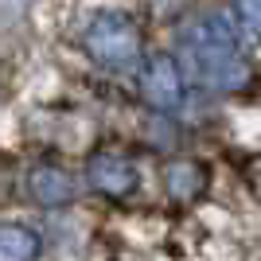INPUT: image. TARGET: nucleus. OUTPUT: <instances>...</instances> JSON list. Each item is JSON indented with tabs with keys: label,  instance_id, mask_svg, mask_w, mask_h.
I'll return each mask as SVG.
<instances>
[{
	"label": "nucleus",
	"instance_id": "obj_2",
	"mask_svg": "<svg viewBox=\"0 0 261 261\" xmlns=\"http://www.w3.org/2000/svg\"><path fill=\"white\" fill-rule=\"evenodd\" d=\"M86 51L106 70H133L141 66V35L125 12H98L86 28Z\"/></svg>",
	"mask_w": 261,
	"mask_h": 261
},
{
	"label": "nucleus",
	"instance_id": "obj_8",
	"mask_svg": "<svg viewBox=\"0 0 261 261\" xmlns=\"http://www.w3.org/2000/svg\"><path fill=\"white\" fill-rule=\"evenodd\" d=\"M234 20L242 35L261 39V0H234Z\"/></svg>",
	"mask_w": 261,
	"mask_h": 261
},
{
	"label": "nucleus",
	"instance_id": "obj_5",
	"mask_svg": "<svg viewBox=\"0 0 261 261\" xmlns=\"http://www.w3.org/2000/svg\"><path fill=\"white\" fill-rule=\"evenodd\" d=\"M28 191L43 207H66L74 199V175L59 164H35L28 172Z\"/></svg>",
	"mask_w": 261,
	"mask_h": 261
},
{
	"label": "nucleus",
	"instance_id": "obj_7",
	"mask_svg": "<svg viewBox=\"0 0 261 261\" xmlns=\"http://www.w3.org/2000/svg\"><path fill=\"white\" fill-rule=\"evenodd\" d=\"M164 179H168V195H172V199H195L199 191H203V184H207L203 168H199V164H191V160L172 164Z\"/></svg>",
	"mask_w": 261,
	"mask_h": 261
},
{
	"label": "nucleus",
	"instance_id": "obj_3",
	"mask_svg": "<svg viewBox=\"0 0 261 261\" xmlns=\"http://www.w3.org/2000/svg\"><path fill=\"white\" fill-rule=\"evenodd\" d=\"M141 94L152 109H175L184 101V78L172 55H152L141 74Z\"/></svg>",
	"mask_w": 261,
	"mask_h": 261
},
{
	"label": "nucleus",
	"instance_id": "obj_4",
	"mask_svg": "<svg viewBox=\"0 0 261 261\" xmlns=\"http://www.w3.org/2000/svg\"><path fill=\"white\" fill-rule=\"evenodd\" d=\"M86 184L106 199H125L137 191V172H133V164L117 160V156H98L86 168Z\"/></svg>",
	"mask_w": 261,
	"mask_h": 261
},
{
	"label": "nucleus",
	"instance_id": "obj_6",
	"mask_svg": "<svg viewBox=\"0 0 261 261\" xmlns=\"http://www.w3.org/2000/svg\"><path fill=\"white\" fill-rule=\"evenodd\" d=\"M39 257V234L16 222H0V261H35Z\"/></svg>",
	"mask_w": 261,
	"mask_h": 261
},
{
	"label": "nucleus",
	"instance_id": "obj_1",
	"mask_svg": "<svg viewBox=\"0 0 261 261\" xmlns=\"http://www.w3.org/2000/svg\"><path fill=\"white\" fill-rule=\"evenodd\" d=\"M187 55L195 63L199 78L218 90H234L246 82V63L238 59V39L226 16H211L187 35Z\"/></svg>",
	"mask_w": 261,
	"mask_h": 261
}]
</instances>
